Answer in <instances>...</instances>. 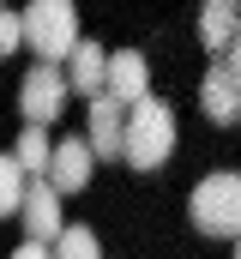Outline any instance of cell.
Segmentation results:
<instances>
[{"mask_svg": "<svg viewBox=\"0 0 241 259\" xmlns=\"http://www.w3.org/2000/svg\"><path fill=\"white\" fill-rule=\"evenodd\" d=\"M169 157H175V109L145 91L139 103H127V163L139 175H151Z\"/></svg>", "mask_w": 241, "mask_h": 259, "instance_id": "obj_1", "label": "cell"}, {"mask_svg": "<svg viewBox=\"0 0 241 259\" xmlns=\"http://www.w3.org/2000/svg\"><path fill=\"white\" fill-rule=\"evenodd\" d=\"M187 217H193L199 235L235 241V235H241V175H229V169L205 175V181L193 187V199H187Z\"/></svg>", "mask_w": 241, "mask_h": 259, "instance_id": "obj_2", "label": "cell"}, {"mask_svg": "<svg viewBox=\"0 0 241 259\" xmlns=\"http://www.w3.org/2000/svg\"><path fill=\"white\" fill-rule=\"evenodd\" d=\"M24 49L43 61H66L78 49V6L72 0H30L24 6Z\"/></svg>", "mask_w": 241, "mask_h": 259, "instance_id": "obj_3", "label": "cell"}, {"mask_svg": "<svg viewBox=\"0 0 241 259\" xmlns=\"http://www.w3.org/2000/svg\"><path fill=\"white\" fill-rule=\"evenodd\" d=\"M66 97H72V78H66V66L60 61H43L24 72V84H18V109H24V121H60V109H66Z\"/></svg>", "mask_w": 241, "mask_h": 259, "instance_id": "obj_4", "label": "cell"}, {"mask_svg": "<svg viewBox=\"0 0 241 259\" xmlns=\"http://www.w3.org/2000/svg\"><path fill=\"white\" fill-rule=\"evenodd\" d=\"M85 139L97 145V157L103 163H115V157H127V103L120 97H91V115H85Z\"/></svg>", "mask_w": 241, "mask_h": 259, "instance_id": "obj_5", "label": "cell"}, {"mask_svg": "<svg viewBox=\"0 0 241 259\" xmlns=\"http://www.w3.org/2000/svg\"><path fill=\"white\" fill-rule=\"evenodd\" d=\"M199 109L217 121V127H235L241 121V78L229 61H211L205 66V78H199Z\"/></svg>", "mask_w": 241, "mask_h": 259, "instance_id": "obj_6", "label": "cell"}, {"mask_svg": "<svg viewBox=\"0 0 241 259\" xmlns=\"http://www.w3.org/2000/svg\"><path fill=\"white\" fill-rule=\"evenodd\" d=\"M60 199H66V193H60L49 175H30V193H24V205H18V217H24V229H30V235L55 241L60 229H66V223H60Z\"/></svg>", "mask_w": 241, "mask_h": 259, "instance_id": "obj_7", "label": "cell"}, {"mask_svg": "<svg viewBox=\"0 0 241 259\" xmlns=\"http://www.w3.org/2000/svg\"><path fill=\"white\" fill-rule=\"evenodd\" d=\"M91 169H97V145L91 139H60L55 163H49V181H55L60 193H85L91 187Z\"/></svg>", "mask_w": 241, "mask_h": 259, "instance_id": "obj_8", "label": "cell"}, {"mask_svg": "<svg viewBox=\"0 0 241 259\" xmlns=\"http://www.w3.org/2000/svg\"><path fill=\"white\" fill-rule=\"evenodd\" d=\"M109 97H120V103H139L145 91H151V66H145V55L139 49H115L109 55V84H103Z\"/></svg>", "mask_w": 241, "mask_h": 259, "instance_id": "obj_9", "label": "cell"}, {"mask_svg": "<svg viewBox=\"0 0 241 259\" xmlns=\"http://www.w3.org/2000/svg\"><path fill=\"white\" fill-rule=\"evenodd\" d=\"M66 78H72V97H103V84H109V55L78 36V49L66 55Z\"/></svg>", "mask_w": 241, "mask_h": 259, "instance_id": "obj_10", "label": "cell"}, {"mask_svg": "<svg viewBox=\"0 0 241 259\" xmlns=\"http://www.w3.org/2000/svg\"><path fill=\"white\" fill-rule=\"evenodd\" d=\"M235 36H241V12H235V0H205V6H199V42H205L211 55H223Z\"/></svg>", "mask_w": 241, "mask_h": 259, "instance_id": "obj_11", "label": "cell"}, {"mask_svg": "<svg viewBox=\"0 0 241 259\" xmlns=\"http://www.w3.org/2000/svg\"><path fill=\"white\" fill-rule=\"evenodd\" d=\"M12 157H18V163H24L30 175H49V163H55V145H49V133H43V121H30V127L18 133Z\"/></svg>", "mask_w": 241, "mask_h": 259, "instance_id": "obj_12", "label": "cell"}, {"mask_svg": "<svg viewBox=\"0 0 241 259\" xmlns=\"http://www.w3.org/2000/svg\"><path fill=\"white\" fill-rule=\"evenodd\" d=\"M24 193H30V169L0 151V217H12V211L24 205Z\"/></svg>", "mask_w": 241, "mask_h": 259, "instance_id": "obj_13", "label": "cell"}, {"mask_svg": "<svg viewBox=\"0 0 241 259\" xmlns=\"http://www.w3.org/2000/svg\"><path fill=\"white\" fill-rule=\"evenodd\" d=\"M55 253H60V259H91V253H97V235L78 229V223H66V229L55 235Z\"/></svg>", "mask_w": 241, "mask_h": 259, "instance_id": "obj_14", "label": "cell"}, {"mask_svg": "<svg viewBox=\"0 0 241 259\" xmlns=\"http://www.w3.org/2000/svg\"><path fill=\"white\" fill-rule=\"evenodd\" d=\"M24 49V12H0V55Z\"/></svg>", "mask_w": 241, "mask_h": 259, "instance_id": "obj_15", "label": "cell"}, {"mask_svg": "<svg viewBox=\"0 0 241 259\" xmlns=\"http://www.w3.org/2000/svg\"><path fill=\"white\" fill-rule=\"evenodd\" d=\"M223 61L235 66V78H241V36H235V42H229V49H223Z\"/></svg>", "mask_w": 241, "mask_h": 259, "instance_id": "obj_16", "label": "cell"}, {"mask_svg": "<svg viewBox=\"0 0 241 259\" xmlns=\"http://www.w3.org/2000/svg\"><path fill=\"white\" fill-rule=\"evenodd\" d=\"M235 253H241V235H235Z\"/></svg>", "mask_w": 241, "mask_h": 259, "instance_id": "obj_17", "label": "cell"}]
</instances>
